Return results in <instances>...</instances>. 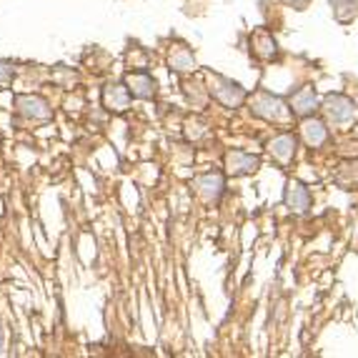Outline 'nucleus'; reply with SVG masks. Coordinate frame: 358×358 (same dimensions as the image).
I'll list each match as a JSON object with an SVG mask.
<instances>
[{
    "label": "nucleus",
    "instance_id": "obj_1",
    "mask_svg": "<svg viewBox=\"0 0 358 358\" xmlns=\"http://www.w3.org/2000/svg\"><path fill=\"white\" fill-rule=\"evenodd\" d=\"M251 106H253V113H256L258 118L268 120V123H288L291 118H296L291 106L286 108V103H283L281 98L271 96L266 90H258L256 96L251 98Z\"/></svg>",
    "mask_w": 358,
    "mask_h": 358
},
{
    "label": "nucleus",
    "instance_id": "obj_2",
    "mask_svg": "<svg viewBox=\"0 0 358 358\" xmlns=\"http://www.w3.org/2000/svg\"><path fill=\"white\" fill-rule=\"evenodd\" d=\"M206 78H208V96H213V101H218L221 106L238 108L245 101V90L236 80L223 76H213V73H208Z\"/></svg>",
    "mask_w": 358,
    "mask_h": 358
},
{
    "label": "nucleus",
    "instance_id": "obj_3",
    "mask_svg": "<svg viewBox=\"0 0 358 358\" xmlns=\"http://www.w3.org/2000/svg\"><path fill=\"white\" fill-rule=\"evenodd\" d=\"M323 113L334 126H348L353 120H358V108L351 98L341 96V93H331L323 101Z\"/></svg>",
    "mask_w": 358,
    "mask_h": 358
},
{
    "label": "nucleus",
    "instance_id": "obj_4",
    "mask_svg": "<svg viewBox=\"0 0 358 358\" xmlns=\"http://www.w3.org/2000/svg\"><path fill=\"white\" fill-rule=\"evenodd\" d=\"M193 188H196V196L201 198L206 206H215L218 203V198L223 196L226 183H223L221 173H203L193 180Z\"/></svg>",
    "mask_w": 358,
    "mask_h": 358
},
{
    "label": "nucleus",
    "instance_id": "obj_5",
    "mask_svg": "<svg viewBox=\"0 0 358 358\" xmlns=\"http://www.w3.org/2000/svg\"><path fill=\"white\" fill-rule=\"evenodd\" d=\"M296 145H299V138L293 136V133H278L268 143V153L275 163L281 168H288L296 158Z\"/></svg>",
    "mask_w": 358,
    "mask_h": 358
},
{
    "label": "nucleus",
    "instance_id": "obj_6",
    "mask_svg": "<svg viewBox=\"0 0 358 358\" xmlns=\"http://www.w3.org/2000/svg\"><path fill=\"white\" fill-rule=\"evenodd\" d=\"M223 166H226L228 176H248L256 173L258 168H261V158L245 153V150H228Z\"/></svg>",
    "mask_w": 358,
    "mask_h": 358
},
{
    "label": "nucleus",
    "instance_id": "obj_7",
    "mask_svg": "<svg viewBox=\"0 0 358 358\" xmlns=\"http://www.w3.org/2000/svg\"><path fill=\"white\" fill-rule=\"evenodd\" d=\"M131 90L126 83H108L103 88V106L110 110V113H126L131 108Z\"/></svg>",
    "mask_w": 358,
    "mask_h": 358
},
{
    "label": "nucleus",
    "instance_id": "obj_8",
    "mask_svg": "<svg viewBox=\"0 0 358 358\" xmlns=\"http://www.w3.org/2000/svg\"><path fill=\"white\" fill-rule=\"evenodd\" d=\"M299 136L303 138V143L308 145V148H321V145L329 141V128H326V123H323L321 118L308 115V118H301Z\"/></svg>",
    "mask_w": 358,
    "mask_h": 358
},
{
    "label": "nucleus",
    "instance_id": "obj_9",
    "mask_svg": "<svg viewBox=\"0 0 358 358\" xmlns=\"http://www.w3.org/2000/svg\"><path fill=\"white\" fill-rule=\"evenodd\" d=\"M18 113L30 120H50L53 118V108L43 101L41 96H18L15 98Z\"/></svg>",
    "mask_w": 358,
    "mask_h": 358
},
{
    "label": "nucleus",
    "instance_id": "obj_10",
    "mask_svg": "<svg viewBox=\"0 0 358 358\" xmlns=\"http://www.w3.org/2000/svg\"><path fill=\"white\" fill-rule=\"evenodd\" d=\"M251 53L258 60H273L278 55V43H275L273 33L266 28H258L251 33Z\"/></svg>",
    "mask_w": 358,
    "mask_h": 358
},
{
    "label": "nucleus",
    "instance_id": "obj_11",
    "mask_svg": "<svg viewBox=\"0 0 358 358\" xmlns=\"http://www.w3.org/2000/svg\"><path fill=\"white\" fill-rule=\"evenodd\" d=\"M288 106H291L293 115L296 118H308V115L316 113L318 108V93L310 85H306V88L296 90L291 96V101H288Z\"/></svg>",
    "mask_w": 358,
    "mask_h": 358
},
{
    "label": "nucleus",
    "instance_id": "obj_12",
    "mask_svg": "<svg viewBox=\"0 0 358 358\" xmlns=\"http://www.w3.org/2000/svg\"><path fill=\"white\" fill-rule=\"evenodd\" d=\"M283 201H286V206L293 213H306V210L310 208V191L301 180H288Z\"/></svg>",
    "mask_w": 358,
    "mask_h": 358
},
{
    "label": "nucleus",
    "instance_id": "obj_13",
    "mask_svg": "<svg viewBox=\"0 0 358 358\" xmlns=\"http://www.w3.org/2000/svg\"><path fill=\"white\" fill-rule=\"evenodd\" d=\"M168 66L176 73H193L196 71V55H193V50L188 48V45L176 43V45H171V50H168Z\"/></svg>",
    "mask_w": 358,
    "mask_h": 358
},
{
    "label": "nucleus",
    "instance_id": "obj_14",
    "mask_svg": "<svg viewBox=\"0 0 358 358\" xmlns=\"http://www.w3.org/2000/svg\"><path fill=\"white\" fill-rule=\"evenodd\" d=\"M126 85L133 93V98H143V101H150V98H155V93H158V85H155V80L145 71L143 73H128Z\"/></svg>",
    "mask_w": 358,
    "mask_h": 358
},
{
    "label": "nucleus",
    "instance_id": "obj_15",
    "mask_svg": "<svg viewBox=\"0 0 358 358\" xmlns=\"http://www.w3.org/2000/svg\"><path fill=\"white\" fill-rule=\"evenodd\" d=\"M331 6H334L336 18H338L341 23H348L358 13V0H331Z\"/></svg>",
    "mask_w": 358,
    "mask_h": 358
},
{
    "label": "nucleus",
    "instance_id": "obj_16",
    "mask_svg": "<svg viewBox=\"0 0 358 358\" xmlns=\"http://www.w3.org/2000/svg\"><path fill=\"white\" fill-rule=\"evenodd\" d=\"M13 80V66L6 63V60H0V85H8Z\"/></svg>",
    "mask_w": 358,
    "mask_h": 358
},
{
    "label": "nucleus",
    "instance_id": "obj_17",
    "mask_svg": "<svg viewBox=\"0 0 358 358\" xmlns=\"http://www.w3.org/2000/svg\"><path fill=\"white\" fill-rule=\"evenodd\" d=\"M283 3L291 6V8H296V10H303V8H308L310 0H283Z\"/></svg>",
    "mask_w": 358,
    "mask_h": 358
}]
</instances>
